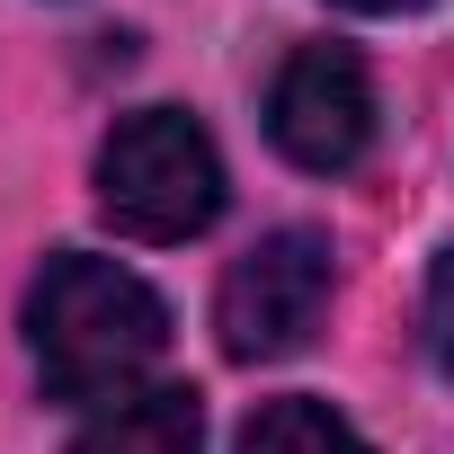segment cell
<instances>
[{"instance_id":"cell-1","label":"cell","mask_w":454,"mask_h":454,"mask_svg":"<svg viewBox=\"0 0 454 454\" xmlns=\"http://www.w3.org/2000/svg\"><path fill=\"white\" fill-rule=\"evenodd\" d=\"M160 348H169V303L134 268H116L98 250H54L36 268V286H27V356H36L54 401L107 410V401L143 392Z\"/></svg>"},{"instance_id":"cell-2","label":"cell","mask_w":454,"mask_h":454,"mask_svg":"<svg viewBox=\"0 0 454 454\" xmlns=\"http://www.w3.org/2000/svg\"><path fill=\"white\" fill-rule=\"evenodd\" d=\"M90 187L125 241H196L223 214V152L187 107H134L98 143Z\"/></svg>"},{"instance_id":"cell-3","label":"cell","mask_w":454,"mask_h":454,"mask_svg":"<svg viewBox=\"0 0 454 454\" xmlns=\"http://www.w3.org/2000/svg\"><path fill=\"white\" fill-rule=\"evenodd\" d=\"M330 294H339L330 232L286 223V232H268L259 250L232 259V277L214 294V339H223L232 365H277V356L312 348V330L330 321Z\"/></svg>"},{"instance_id":"cell-4","label":"cell","mask_w":454,"mask_h":454,"mask_svg":"<svg viewBox=\"0 0 454 454\" xmlns=\"http://www.w3.org/2000/svg\"><path fill=\"white\" fill-rule=\"evenodd\" d=\"M268 143L312 169V178H339L365 160L374 143V81L348 45H294L277 90H268Z\"/></svg>"},{"instance_id":"cell-5","label":"cell","mask_w":454,"mask_h":454,"mask_svg":"<svg viewBox=\"0 0 454 454\" xmlns=\"http://www.w3.org/2000/svg\"><path fill=\"white\" fill-rule=\"evenodd\" d=\"M196 445H205V401L187 383H143L72 436V454H196Z\"/></svg>"},{"instance_id":"cell-6","label":"cell","mask_w":454,"mask_h":454,"mask_svg":"<svg viewBox=\"0 0 454 454\" xmlns=\"http://www.w3.org/2000/svg\"><path fill=\"white\" fill-rule=\"evenodd\" d=\"M241 454H374L330 401H312V392H286V401H268L250 427H241Z\"/></svg>"},{"instance_id":"cell-7","label":"cell","mask_w":454,"mask_h":454,"mask_svg":"<svg viewBox=\"0 0 454 454\" xmlns=\"http://www.w3.org/2000/svg\"><path fill=\"white\" fill-rule=\"evenodd\" d=\"M419 330H427V356L454 374V241H445L436 268H427V312H419Z\"/></svg>"},{"instance_id":"cell-8","label":"cell","mask_w":454,"mask_h":454,"mask_svg":"<svg viewBox=\"0 0 454 454\" xmlns=\"http://www.w3.org/2000/svg\"><path fill=\"white\" fill-rule=\"evenodd\" d=\"M339 10H365V19H401V10H427V0H339Z\"/></svg>"}]
</instances>
